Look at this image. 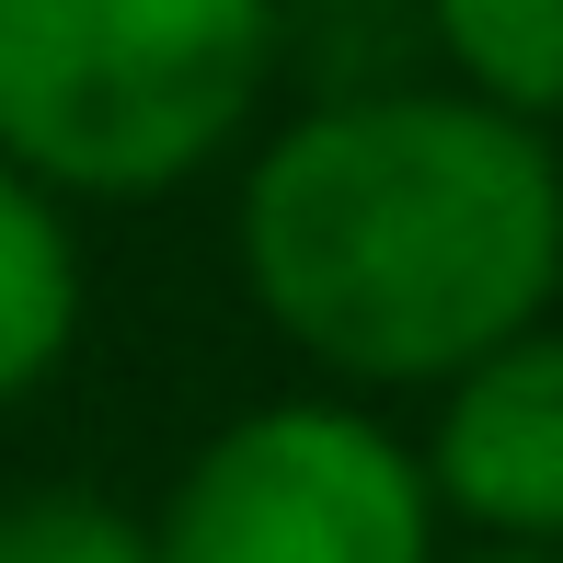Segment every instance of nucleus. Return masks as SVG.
I'll list each match as a JSON object with an SVG mask.
<instances>
[{"label": "nucleus", "instance_id": "4", "mask_svg": "<svg viewBox=\"0 0 563 563\" xmlns=\"http://www.w3.org/2000/svg\"><path fill=\"white\" fill-rule=\"evenodd\" d=\"M415 460L438 483V518H460L472 541L563 552V322L541 311L506 345H483L472 368H449Z\"/></svg>", "mask_w": 563, "mask_h": 563}, {"label": "nucleus", "instance_id": "8", "mask_svg": "<svg viewBox=\"0 0 563 563\" xmlns=\"http://www.w3.org/2000/svg\"><path fill=\"white\" fill-rule=\"evenodd\" d=\"M438 563H449V552H438ZM460 563H563V552H552V541H472Z\"/></svg>", "mask_w": 563, "mask_h": 563}, {"label": "nucleus", "instance_id": "7", "mask_svg": "<svg viewBox=\"0 0 563 563\" xmlns=\"http://www.w3.org/2000/svg\"><path fill=\"white\" fill-rule=\"evenodd\" d=\"M0 563H150V518H126L104 495H12Z\"/></svg>", "mask_w": 563, "mask_h": 563}, {"label": "nucleus", "instance_id": "5", "mask_svg": "<svg viewBox=\"0 0 563 563\" xmlns=\"http://www.w3.org/2000/svg\"><path fill=\"white\" fill-rule=\"evenodd\" d=\"M81 345V230H69V196H46L35 173L0 162V415L23 391L69 368Z\"/></svg>", "mask_w": 563, "mask_h": 563}, {"label": "nucleus", "instance_id": "6", "mask_svg": "<svg viewBox=\"0 0 563 563\" xmlns=\"http://www.w3.org/2000/svg\"><path fill=\"white\" fill-rule=\"evenodd\" d=\"M415 35L472 104L563 126V0H415Z\"/></svg>", "mask_w": 563, "mask_h": 563}, {"label": "nucleus", "instance_id": "3", "mask_svg": "<svg viewBox=\"0 0 563 563\" xmlns=\"http://www.w3.org/2000/svg\"><path fill=\"white\" fill-rule=\"evenodd\" d=\"M438 483L402 426L345 391H288L173 472L150 563H438Z\"/></svg>", "mask_w": 563, "mask_h": 563}, {"label": "nucleus", "instance_id": "2", "mask_svg": "<svg viewBox=\"0 0 563 563\" xmlns=\"http://www.w3.org/2000/svg\"><path fill=\"white\" fill-rule=\"evenodd\" d=\"M276 92V0H0V162L150 208Z\"/></svg>", "mask_w": 563, "mask_h": 563}, {"label": "nucleus", "instance_id": "1", "mask_svg": "<svg viewBox=\"0 0 563 563\" xmlns=\"http://www.w3.org/2000/svg\"><path fill=\"white\" fill-rule=\"evenodd\" d=\"M253 311L345 391H438L563 299V150L460 81L311 92L230 208Z\"/></svg>", "mask_w": 563, "mask_h": 563}]
</instances>
